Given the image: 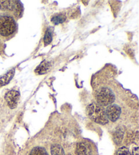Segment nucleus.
<instances>
[{
  "label": "nucleus",
  "instance_id": "20e7f679",
  "mask_svg": "<svg viewBox=\"0 0 139 155\" xmlns=\"http://www.w3.org/2000/svg\"><path fill=\"white\" fill-rule=\"evenodd\" d=\"M76 155H94V149L90 143L81 141L77 144Z\"/></svg>",
  "mask_w": 139,
  "mask_h": 155
},
{
  "label": "nucleus",
  "instance_id": "a211bd4d",
  "mask_svg": "<svg viewBox=\"0 0 139 155\" xmlns=\"http://www.w3.org/2000/svg\"><path fill=\"white\" fill-rule=\"evenodd\" d=\"M70 155H71V154H70Z\"/></svg>",
  "mask_w": 139,
  "mask_h": 155
},
{
  "label": "nucleus",
  "instance_id": "ddd939ff",
  "mask_svg": "<svg viewBox=\"0 0 139 155\" xmlns=\"http://www.w3.org/2000/svg\"><path fill=\"white\" fill-rule=\"evenodd\" d=\"M29 155H48V154L45 148L40 146H37L31 150Z\"/></svg>",
  "mask_w": 139,
  "mask_h": 155
},
{
  "label": "nucleus",
  "instance_id": "39448f33",
  "mask_svg": "<svg viewBox=\"0 0 139 155\" xmlns=\"http://www.w3.org/2000/svg\"><path fill=\"white\" fill-rule=\"evenodd\" d=\"M122 110L121 108L117 105H110L107 106L105 114L108 120H110L111 122H116L119 119L121 115Z\"/></svg>",
  "mask_w": 139,
  "mask_h": 155
},
{
  "label": "nucleus",
  "instance_id": "9d476101",
  "mask_svg": "<svg viewBox=\"0 0 139 155\" xmlns=\"http://www.w3.org/2000/svg\"><path fill=\"white\" fill-rule=\"evenodd\" d=\"M124 137V130L121 128L117 129L113 133V140L116 144H119L122 142Z\"/></svg>",
  "mask_w": 139,
  "mask_h": 155
},
{
  "label": "nucleus",
  "instance_id": "7ed1b4c3",
  "mask_svg": "<svg viewBox=\"0 0 139 155\" xmlns=\"http://www.w3.org/2000/svg\"><path fill=\"white\" fill-rule=\"evenodd\" d=\"M116 97L113 91L110 88L104 87L98 91L97 96V101L100 106H109L112 105Z\"/></svg>",
  "mask_w": 139,
  "mask_h": 155
},
{
  "label": "nucleus",
  "instance_id": "dca6fc26",
  "mask_svg": "<svg viewBox=\"0 0 139 155\" xmlns=\"http://www.w3.org/2000/svg\"><path fill=\"white\" fill-rule=\"evenodd\" d=\"M133 155H138V148L137 146L134 147L132 149Z\"/></svg>",
  "mask_w": 139,
  "mask_h": 155
},
{
  "label": "nucleus",
  "instance_id": "4468645a",
  "mask_svg": "<svg viewBox=\"0 0 139 155\" xmlns=\"http://www.w3.org/2000/svg\"><path fill=\"white\" fill-rule=\"evenodd\" d=\"M52 41V29L51 28H48L45 31V35H44V45L47 46V45H50Z\"/></svg>",
  "mask_w": 139,
  "mask_h": 155
},
{
  "label": "nucleus",
  "instance_id": "6e6552de",
  "mask_svg": "<svg viewBox=\"0 0 139 155\" xmlns=\"http://www.w3.org/2000/svg\"><path fill=\"white\" fill-rule=\"evenodd\" d=\"M51 66L52 64L49 62V61H44L37 66L35 72L38 74H44L50 70V68H51Z\"/></svg>",
  "mask_w": 139,
  "mask_h": 155
},
{
  "label": "nucleus",
  "instance_id": "9b49d317",
  "mask_svg": "<svg viewBox=\"0 0 139 155\" xmlns=\"http://www.w3.org/2000/svg\"><path fill=\"white\" fill-rule=\"evenodd\" d=\"M66 20V15L63 13L54 15L51 18V21L54 25H58V24L63 23Z\"/></svg>",
  "mask_w": 139,
  "mask_h": 155
},
{
  "label": "nucleus",
  "instance_id": "1a4fd4ad",
  "mask_svg": "<svg viewBox=\"0 0 139 155\" xmlns=\"http://www.w3.org/2000/svg\"><path fill=\"white\" fill-rule=\"evenodd\" d=\"M14 69H12L11 71L8 72L6 74H5L4 76L0 77V87L4 86V85L8 84L10 80L14 76Z\"/></svg>",
  "mask_w": 139,
  "mask_h": 155
},
{
  "label": "nucleus",
  "instance_id": "f03ea898",
  "mask_svg": "<svg viewBox=\"0 0 139 155\" xmlns=\"http://www.w3.org/2000/svg\"><path fill=\"white\" fill-rule=\"evenodd\" d=\"M17 29L14 18L9 15H3L0 17V35L8 36L14 33Z\"/></svg>",
  "mask_w": 139,
  "mask_h": 155
},
{
  "label": "nucleus",
  "instance_id": "2eb2a0df",
  "mask_svg": "<svg viewBox=\"0 0 139 155\" xmlns=\"http://www.w3.org/2000/svg\"><path fill=\"white\" fill-rule=\"evenodd\" d=\"M117 155H131V154L126 147H121L117 150Z\"/></svg>",
  "mask_w": 139,
  "mask_h": 155
},
{
  "label": "nucleus",
  "instance_id": "f257e3e1",
  "mask_svg": "<svg viewBox=\"0 0 139 155\" xmlns=\"http://www.w3.org/2000/svg\"><path fill=\"white\" fill-rule=\"evenodd\" d=\"M86 113L88 116L96 123L99 124L105 125L107 124L109 120L106 116L105 111L97 103H92L88 105L86 108Z\"/></svg>",
  "mask_w": 139,
  "mask_h": 155
},
{
  "label": "nucleus",
  "instance_id": "423d86ee",
  "mask_svg": "<svg viewBox=\"0 0 139 155\" xmlns=\"http://www.w3.org/2000/svg\"><path fill=\"white\" fill-rule=\"evenodd\" d=\"M19 98L20 93L17 90H10L5 95V99L10 109H15L17 107Z\"/></svg>",
  "mask_w": 139,
  "mask_h": 155
},
{
  "label": "nucleus",
  "instance_id": "0eeeda50",
  "mask_svg": "<svg viewBox=\"0 0 139 155\" xmlns=\"http://www.w3.org/2000/svg\"><path fill=\"white\" fill-rule=\"evenodd\" d=\"M18 1H0V9L3 11L14 12Z\"/></svg>",
  "mask_w": 139,
  "mask_h": 155
},
{
  "label": "nucleus",
  "instance_id": "f3484780",
  "mask_svg": "<svg viewBox=\"0 0 139 155\" xmlns=\"http://www.w3.org/2000/svg\"><path fill=\"white\" fill-rule=\"evenodd\" d=\"M0 47H1V41H0Z\"/></svg>",
  "mask_w": 139,
  "mask_h": 155
},
{
  "label": "nucleus",
  "instance_id": "f8f14e48",
  "mask_svg": "<svg viewBox=\"0 0 139 155\" xmlns=\"http://www.w3.org/2000/svg\"><path fill=\"white\" fill-rule=\"evenodd\" d=\"M51 155H65V153L60 145L54 144L51 146Z\"/></svg>",
  "mask_w": 139,
  "mask_h": 155
}]
</instances>
